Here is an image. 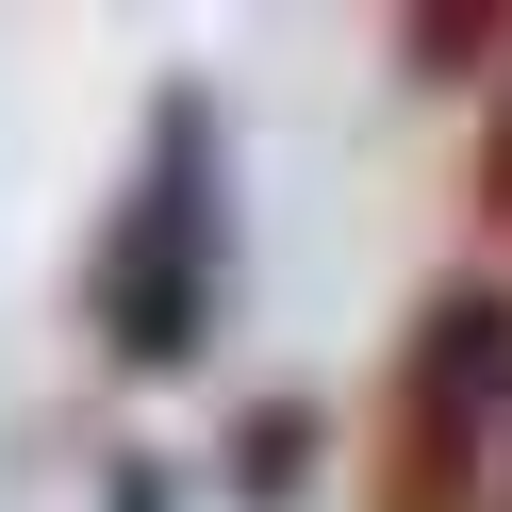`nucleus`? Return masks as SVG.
<instances>
[{"mask_svg":"<svg viewBox=\"0 0 512 512\" xmlns=\"http://www.w3.org/2000/svg\"><path fill=\"white\" fill-rule=\"evenodd\" d=\"M496 380H512V314H496V298H430V314H413V364H397V446H380V496H397V512H463V496H479Z\"/></svg>","mask_w":512,"mask_h":512,"instance_id":"nucleus-2","label":"nucleus"},{"mask_svg":"<svg viewBox=\"0 0 512 512\" xmlns=\"http://www.w3.org/2000/svg\"><path fill=\"white\" fill-rule=\"evenodd\" d=\"M116 512H166V479H116Z\"/></svg>","mask_w":512,"mask_h":512,"instance_id":"nucleus-3","label":"nucleus"},{"mask_svg":"<svg viewBox=\"0 0 512 512\" xmlns=\"http://www.w3.org/2000/svg\"><path fill=\"white\" fill-rule=\"evenodd\" d=\"M496 199H512V116H496Z\"/></svg>","mask_w":512,"mask_h":512,"instance_id":"nucleus-4","label":"nucleus"},{"mask_svg":"<svg viewBox=\"0 0 512 512\" xmlns=\"http://www.w3.org/2000/svg\"><path fill=\"white\" fill-rule=\"evenodd\" d=\"M215 215H232V166H215V100L199 83H166L149 100V149H133V182H116V232H100V281H83V314H100V347L133 380H166V364H199V331H215Z\"/></svg>","mask_w":512,"mask_h":512,"instance_id":"nucleus-1","label":"nucleus"}]
</instances>
